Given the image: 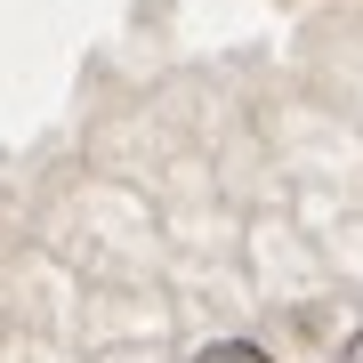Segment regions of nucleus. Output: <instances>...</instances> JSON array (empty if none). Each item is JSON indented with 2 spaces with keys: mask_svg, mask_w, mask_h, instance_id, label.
Listing matches in <instances>:
<instances>
[{
  "mask_svg": "<svg viewBox=\"0 0 363 363\" xmlns=\"http://www.w3.org/2000/svg\"><path fill=\"white\" fill-rule=\"evenodd\" d=\"M194 363H267L259 347H242V339H218V347H202Z\"/></svg>",
  "mask_w": 363,
  "mask_h": 363,
  "instance_id": "f257e3e1",
  "label": "nucleus"
},
{
  "mask_svg": "<svg viewBox=\"0 0 363 363\" xmlns=\"http://www.w3.org/2000/svg\"><path fill=\"white\" fill-rule=\"evenodd\" d=\"M347 363H363V331H355V339H347Z\"/></svg>",
  "mask_w": 363,
  "mask_h": 363,
  "instance_id": "f03ea898",
  "label": "nucleus"
}]
</instances>
